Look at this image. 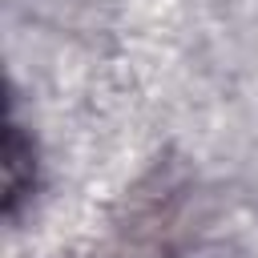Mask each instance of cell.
<instances>
[{
	"label": "cell",
	"instance_id": "1",
	"mask_svg": "<svg viewBox=\"0 0 258 258\" xmlns=\"http://www.w3.org/2000/svg\"><path fill=\"white\" fill-rule=\"evenodd\" d=\"M28 157H32V153H28L24 137L12 129V133H8V202L20 198V185H24V161H28Z\"/></svg>",
	"mask_w": 258,
	"mask_h": 258
}]
</instances>
